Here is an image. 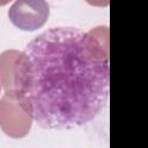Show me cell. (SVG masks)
I'll return each instance as SVG.
<instances>
[{"label":"cell","instance_id":"3957f363","mask_svg":"<svg viewBox=\"0 0 148 148\" xmlns=\"http://www.w3.org/2000/svg\"><path fill=\"white\" fill-rule=\"evenodd\" d=\"M49 15L50 6L43 0H17L8 9L10 22L25 31H35L42 28Z\"/></svg>","mask_w":148,"mask_h":148},{"label":"cell","instance_id":"5b68a950","mask_svg":"<svg viewBox=\"0 0 148 148\" xmlns=\"http://www.w3.org/2000/svg\"><path fill=\"white\" fill-rule=\"evenodd\" d=\"M0 90H1V82H0Z\"/></svg>","mask_w":148,"mask_h":148},{"label":"cell","instance_id":"7a4b0ae2","mask_svg":"<svg viewBox=\"0 0 148 148\" xmlns=\"http://www.w3.org/2000/svg\"><path fill=\"white\" fill-rule=\"evenodd\" d=\"M32 125V118L22 108L15 90L5 91L0 99V127L8 136H25Z\"/></svg>","mask_w":148,"mask_h":148},{"label":"cell","instance_id":"277c9868","mask_svg":"<svg viewBox=\"0 0 148 148\" xmlns=\"http://www.w3.org/2000/svg\"><path fill=\"white\" fill-rule=\"evenodd\" d=\"M20 53L17 50H7L0 54V82L5 91L15 90V66Z\"/></svg>","mask_w":148,"mask_h":148},{"label":"cell","instance_id":"6da1fadb","mask_svg":"<svg viewBox=\"0 0 148 148\" xmlns=\"http://www.w3.org/2000/svg\"><path fill=\"white\" fill-rule=\"evenodd\" d=\"M109 77L108 27H56L20 53L14 83L22 108L40 127L71 128L105 108Z\"/></svg>","mask_w":148,"mask_h":148}]
</instances>
